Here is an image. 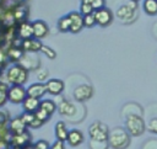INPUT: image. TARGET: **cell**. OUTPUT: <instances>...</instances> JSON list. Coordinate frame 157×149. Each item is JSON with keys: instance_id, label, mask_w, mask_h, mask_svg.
<instances>
[{"instance_id": "cell-17", "label": "cell", "mask_w": 157, "mask_h": 149, "mask_svg": "<svg viewBox=\"0 0 157 149\" xmlns=\"http://www.w3.org/2000/svg\"><path fill=\"white\" fill-rule=\"evenodd\" d=\"M9 131L11 132V134H21L23 132L27 131V126L26 123L22 121L21 116L16 117V118H12L10 121V124H9Z\"/></svg>"}, {"instance_id": "cell-12", "label": "cell", "mask_w": 157, "mask_h": 149, "mask_svg": "<svg viewBox=\"0 0 157 149\" xmlns=\"http://www.w3.org/2000/svg\"><path fill=\"white\" fill-rule=\"evenodd\" d=\"M32 25H33V37H36V38L42 41L43 38H45L48 36L49 27H48L45 21H43V20H34L32 22Z\"/></svg>"}, {"instance_id": "cell-42", "label": "cell", "mask_w": 157, "mask_h": 149, "mask_svg": "<svg viewBox=\"0 0 157 149\" xmlns=\"http://www.w3.org/2000/svg\"><path fill=\"white\" fill-rule=\"evenodd\" d=\"M130 1H132V2H139V1H141V0H130Z\"/></svg>"}, {"instance_id": "cell-24", "label": "cell", "mask_w": 157, "mask_h": 149, "mask_svg": "<svg viewBox=\"0 0 157 149\" xmlns=\"http://www.w3.org/2000/svg\"><path fill=\"white\" fill-rule=\"evenodd\" d=\"M39 108H42L43 111H45L47 113H49L50 116L58 110V105L55 101L53 100H49V99H44V100H40V106Z\"/></svg>"}, {"instance_id": "cell-14", "label": "cell", "mask_w": 157, "mask_h": 149, "mask_svg": "<svg viewBox=\"0 0 157 149\" xmlns=\"http://www.w3.org/2000/svg\"><path fill=\"white\" fill-rule=\"evenodd\" d=\"M45 94H47V86H45V83L37 81V83L31 84V85L27 87V96L36 97V99H39V100H40Z\"/></svg>"}, {"instance_id": "cell-10", "label": "cell", "mask_w": 157, "mask_h": 149, "mask_svg": "<svg viewBox=\"0 0 157 149\" xmlns=\"http://www.w3.org/2000/svg\"><path fill=\"white\" fill-rule=\"evenodd\" d=\"M45 86H47V92L53 95V96H59L61 95V92L65 89V84L61 79H56V78H50L49 80L45 81Z\"/></svg>"}, {"instance_id": "cell-19", "label": "cell", "mask_w": 157, "mask_h": 149, "mask_svg": "<svg viewBox=\"0 0 157 149\" xmlns=\"http://www.w3.org/2000/svg\"><path fill=\"white\" fill-rule=\"evenodd\" d=\"M58 105V111L60 115L63 116H66V117H70L72 115H75L76 112V107L74 106V103H71L70 101L65 100V99H61V101Z\"/></svg>"}, {"instance_id": "cell-29", "label": "cell", "mask_w": 157, "mask_h": 149, "mask_svg": "<svg viewBox=\"0 0 157 149\" xmlns=\"http://www.w3.org/2000/svg\"><path fill=\"white\" fill-rule=\"evenodd\" d=\"M7 89L9 87H6L4 84H0V107L7 101Z\"/></svg>"}, {"instance_id": "cell-16", "label": "cell", "mask_w": 157, "mask_h": 149, "mask_svg": "<svg viewBox=\"0 0 157 149\" xmlns=\"http://www.w3.org/2000/svg\"><path fill=\"white\" fill-rule=\"evenodd\" d=\"M83 140H85V135L80 129L72 128V129L69 131V135H67L66 142L69 143L70 147H72V148L78 147V145H81L83 143Z\"/></svg>"}, {"instance_id": "cell-11", "label": "cell", "mask_w": 157, "mask_h": 149, "mask_svg": "<svg viewBox=\"0 0 157 149\" xmlns=\"http://www.w3.org/2000/svg\"><path fill=\"white\" fill-rule=\"evenodd\" d=\"M42 47H43L42 41L36 38V37H32V38H28V39H23L21 42V48L25 50V53H37V52H40Z\"/></svg>"}, {"instance_id": "cell-39", "label": "cell", "mask_w": 157, "mask_h": 149, "mask_svg": "<svg viewBox=\"0 0 157 149\" xmlns=\"http://www.w3.org/2000/svg\"><path fill=\"white\" fill-rule=\"evenodd\" d=\"M21 149H36V148H34L33 144H28V145H26V147H23V148H21Z\"/></svg>"}, {"instance_id": "cell-32", "label": "cell", "mask_w": 157, "mask_h": 149, "mask_svg": "<svg viewBox=\"0 0 157 149\" xmlns=\"http://www.w3.org/2000/svg\"><path fill=\"white\" fill-rule=\"evenodd\" d=\"M21 118H22V121L26 123V126H27V127H29V126H31V123L34 121L36 115H34V113H29V112H23V113L21 115Z\"/></svg>"}, {"instance_id": "cell-15", "label": "cell", "mask_w": 157, "mask_h": 149, "mask_svg": "<svg viewBox=\"0 0 157 149\" xmlns=\"http://www.w3.org/2000/svg\"><path fill=\"white\" fill-rule=\"evenodd\" d=\"M11 144L16 148V149H21L28 144H31V134L26 131L21 134H13L11 137Z\"/></svg>"}, {"instance_id": "cell-4", "label": "cell", "mask_w": 157, "mask_h": 149, "mask_svg": "<svg viewBox=\"0 0 157 149\" xmlns=\"http://www.w3.org/2000/svg\"><path fill=\"white\" fill-rule=\"evenodd\" d=\"M109 132L110 131L108 126L101 121H94L88 127V135L91 140H96V142H108Z\"/></svg>"}, {"instance_id": "cell-6", "label": "cell", "mask_w": 157, "mask_h": 149, "mask_svg": "<svg viewBox=\"0 0 157 149\" xmlns=\"http://www.w3.org/2000/svg\"><path fill=\"white\" fill-rule=\"evenodd\" d=\"M27 97V87L23 85H11L7 89V101L15 105H20Z\"/></svg>"}, {"instance_id": "cell-9", "label": "cell", "mask_w": 157, "mask_h": 149, "mask_svg": "<svg viewBox=\"0 0 157 149\" xmlns=\"http://www.w3.org/2000/svg\"><path fill=\"white\" fill-rule=\"evenodd\" d=\"M67 17H69L70 23H71L70 32L71 33H78L83 28V15L80 11H71L67 14Z\"/></svg>"}, {"instance_id": "cell-38", "label": "cell", "mask_w": 157, "mask_h": 149, "mask_svg": "<svg viewBox=\"0 0 157 149\" xmlns=\"http://www.w3.org/2000/svg\"><path fill=\"white\" fill-rule=\"evenodd\" d=\"M6 122H7V118H6L5 113L0 111V128H2V127L5 126V123H6Z\"/></svg>"}, {"instance_id": "cell-23", "label": "cell", "mask_w": 157, "mask_h": 149, "mask_svg": "<svg viewBox=\"0 0 157 149\" xmlns=\"http://www.w3.org/2000/svg\"><path fill=\"white\" fill-rule=\"evenodd\" d=\"M142 10L148 16L157 15V0H142Z\"/></svg>"}, {"instance_id": "cell-27", "label": "cell", "mask_w": 157, "mask_h": 149, "mask_svg": "<svg viewBox=\"0 0 157 149\" xmlns=\"http://www.w3.org/2000/svg\"><path fill=\"white\" fill-rule=\"evenodd\" d=\"M80 12L86 16V15H90V14H93L94 12V9L92 6L91 2H81L80 4Z\"/></svg>"}, {"instance_id": "cell-40", "label": "cell", "mask_w": 157, "mask_h": 149, "mask_svg": "<svg viewBox=\"0 0 157 149\" xmlns=\"http://www.w3.org/2000/svg\"><path fill=\"white\" fill-rule=\"evenodd\" d=\"M12 1H13L15 4H17V5H18V4H25L27 0H12Z\"/></svg>"}, {"instance_id": "cell-18", "label": "cell", "mask_w": 157, "mask_h": 149, "mask_svg": "<svg viewBox=\"0 0 157 149\" xmlns=\"http://www.w3.org/2000/svg\"><path fill=\"white\" fill-rule=\"evenodd\" d=\"M21 105H22L23 112L34 113L37 110H39V106H40V100H39V99H36V97L27 96V97L25 99V101H23Z\"/></svg>"}, {"instance_id": "cell-25", "label": "cell", "mask_w": 157, "mask_h": 149, "mask_svg": "<svg viewBox=\"0 0 157 149\" xmlns=\"http://www.w3.org/2000/svg\"><path fill=\"white\" fill-rule=\"evenodd\" d=\"M70 27H71V23H70L67 15H65L58 20V30L60 32H70Z\"/></svg>"}, {"instance_id": "cell-21", "label": "cell", "mask_w": 157, "mask_h": 149, "mask_svg": "<svg viewBox=\"0 0 157 149\" xmlns=\"http://www.w3.org/2000/svg\"><path fill=\"white\" fill-rule=\"evenodd\" d=\"M12 14H13V17H15V20H16L17 23L23 22V21H27L28 7H27L25 4H18V5H16L15 9L12 10Z\"/></svg>"}, {"instance_id": "cell-33", "label": "cell", "mask_w": 157, "mask_h": 149, "mask_svg": "<svg viewBox=\"0 0 157 149\" xmlns=\"http://www.w3.org/2000/svg\"><path fill=\"white\" fill-rule=\"evenodd\" d=\"M33 145H34L36 149H50V144H49V142H47L45 139H39V140H37Z\"/></svg>"}, {"instance_id": "cell-22", "label": "cell", "mask_w": 157, "mask_h": 149, "mask_svg": "<svg viewBox=\"0 0 157 149\" xmlns=\"http://www.w3.org/2000/svg\"><path fill=\"white\" fill-rule=\"evenodd\" d=\"M25 55V50L21 48V46H13L9 49L7 52V58L11 60V62H20Z\"/></svg>"}, {"instance_id": "cell-31", "label": "cell", "mask_w": 157, "mask_h": 149, "mask_svg": "<svg viewBox=\"0 0 157 149\" xmlns=\"http://www.w3.org/2000/svg\"><path fill=\"white\" fill-rule=\"evenodd\" d=\"M34 115H36V117H37L39 121H42L43 123H45V122H47V121H48V119L52 117L49 113H47V112H45V111H43L42 108L37 110V111L34 112Z\"/></svg>"}, {"instance_id": "cell-5", "label": "cell", "mask_w": 157, "mask_h": 149, "mask_svg": "<svg viewBox=\"0 0 157 149\" xmlns=\"http://www.w3.org/2000/svg\"><path fill=\"white\" fill-rule=\"evenodd\" d=\"M137 2H132L130 1L129 4H124L121 6L118 7L117 10V17L124 22V23H130L132 22L136 16H137V7H136Z\"/></svg>"}, {"instance_id": "cell-20", "label": "cell", "mask_w": 157, "mask_h": 149, "mask_svg": "<svg viewBox=\"0 0 157 149\" xmlns=\"http://www.w3.org/2000/svg\"><path fill=\"white\" fill-rule=\"evenodd\" d=\"M54 134H55V138H56L58 140L66 142L67 135H69V129H67L66 123L63 122V121L56 122L55 126H54Z\"/></svg>"}, {"instance_id": "cell-8", "label": "cell", "mask_w": 157, "mask_h": 149, "mask_svg": "<svg viewBox=\"0 0 157 149\" xmlns=\"http://www.w3.org/2000/svg\"><path fill=\"white\" fill-rule=\"evenodd\" d=\"M74 99L78 102H83L90 100L93 96V87L90 84H81L74 89Z\"/></svg>"}, {"instance_id": "cell-35", "label": "cell", "mask_w": 157, "mask_h": 149, "mask_svg": "<svg viewBox=\"0 0 157 149\" xmlns=\"http://www.w3.org/2000/svg\"><path fill=\"white\" fill-rule=\"evenodd\" d=\"M91 4H92V6H93L94 11L105 7V0H93Z\"/></svg>"}, {"instance_id": "cell-2", "label": "cell", "mask_w": 157, "mask_h": 149, "mask_svg": "<svg viewBox=\"0 0 157 149\" xmlns=\"http://www.w3.org/2000/svg\"><path fill=\"white\" fill-rule=\"evenodd\" d=\"M29 71L20 63H15L6 70V80L10 85H25L28 80Z\"/></svg>"}, {"instance_id": "cell-26", "label": "cell", "mask_w": 157, "mask_h": 149, "mask_svg": "<svg viewBox=\"0 0 157 149\" xmlns=\"http://www.w3.org/2000/svg\"><path fill=\"white\" fill-rule=\"evenodd\" d=\"M96 25H97V22H96L94 12L83 16V27H86V28H92V27H94Z\"/></svg>"}, {"instance_id": "cell-13", "label": "cell", "mask_w": 157, "mask_h": 149, "mask_svg": "<svg viewBox=\"0 0 157 149\" xmlns=\"http://www.w3.org/2000/svg\"><path fill=\"white\" fill-rule=\"evenodd\" d=\"M16 32H17V37L21 38L22 41L32 38L33 37V25H32V22L23 21V22L17 23Z\"/></svg>"}, {"instance_id": "cell-28", "label": "cell", "mask_w": 157, "mask_h": 149, "mask_svg": "<svg viewBox=\"0 0 157 149\" xmlns=\"http://www.w3.org/2000/svg\"><path fill=\"white\" fill-rule=\"evenodd\" d=\"M40 52H42V53H43L48 59H55V58H56V52H55L52 47H49V46L43 44V47H42Z\"/></svg>"}, {"instance_id": "cell-3", "label": "cell", "mask_w": 157, "mask_h": 149, "mask_svg": "<svg viewBox=\"0 0 157 149\" xmlns=\"http://www.w3.org/2000/svg\"><path fill=\"white\" fill-rule=\"evenodd\" d=\"M125 129L129 132L131 137L142 135L146 129V123L142 116L139 113H129L125 117Z\"/></svg>"}, {"instance_id": "cell-41", "label": "cell", "mask_w": 157, "mask_h": 149, "mask_svg": "<svg viewBox=\"0 0 157 149\" xmlns=\"http://www.w3.org/2000/svg\"><path fill=\"white\" fill-rule=\"evenodd\" d=\"M93 0H81V2H92Z\"/></svg>"}, {"instance_id": "cell-36", "label": "cell", "mask_w": 157, "mask_h": 149, "mask_svg": "<svg viewBox=\"0 0 157 149\" xmlns=\"http://www.w3.org/2000/svg\"><path fill=\"white\" fill-rule=\"evenodd\" d=\"M50 149H65V143L56 139L53 144H50Z\"/></svg>"}, {"instance_id": "cell-1", "label": "cell", "mask_w": 157, "mask_h": 149, "mask_svg": "<svg viewBox=\"0 0 157 149\" xmlns=\"http://www.w3.org/2000/svg\"><path fill=\"white\" fill-rule=\"evenodd\" d=\"M131 135L123 127H115L109 132L108 144L113 149H126L130 145Z\"/></svg>"}, {"instance_id": "cell-37", "label": "cell", "mask_w": 157, "mask_h": 149, "mask_svg": "<svg viewBox=\"0 0 157 149\" xmlns=\"http://www.w3.org/2000/svg\"><path fill=\"white\" fill-rule=\"evenodd\" d=\"M43 124H44V123H43L42 121H39V119H38V118L36 117V118H34V121H33V122L31 123L29 128H39V127H42Z\"/></svg>"}, {"instance_id": "cell-30", "label": "cell", "mask_w": 157, "mask_h": 149, "mask_svg": "<svg viewBox=\"0 0 157 149\" xmlns=\"http://www.w3.org/2000/svg\"><path fill=\"white\" fill-rule=\"evenodd\" d=\"M36 73H37V79H38V81H40V83H43L44 80L47 81V80L50 79V78H48L49 74H48V71H47L45 69H42V68L36 69Z\"/></svg>"}, {"instance_id": "cell-7", "label": "cell", "mask_w": 157, "mask_h": 149, "mask_svg": "<svg viewBox=\"0 0 157 149\" xmlns=\"http://www.w3.org/2000/svg\"><path fill=\"white\" fill-rule=\"evenodd\" d=\"M94 17H96V22L99 27H107L113 22L114 15L110 9L103 7V9L94 11Z\"/></svg>"}, {"instance_id": "cell-34", "label": "cell", "mask_w": 157, "mask_h": 149, "mask_svg": "<svg viewBox=\"0 0 157 149\" xmlns=\"http://www.w3.org/2000/svg\"><path fill=\"white\" fill-rule=\"evenodd\" d=\"M147 129L151 132V133H155L157 134V117H153L148 121L147 123Z\"/></svg>"}]
</instances>
